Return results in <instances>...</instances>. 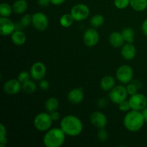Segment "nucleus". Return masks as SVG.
<instances>
[{
    "label": "nucleus",
    "mask_w": 147,
    "mask_h": 147,
    "mask_svg": "<svg viewBox=\"0 0 147 147\" xmlns=\"http://www.w3.org/2000/svg\"><path fill=\"white\" fill-rule=\"evenodd\" d=\"M74 19L70 14H64L60 18V24L64 28H68L73 24Z\"/></svg>",
    "instance_id": "a878e982"
},
{
    "label": "nucleus",
    "mask_w": 147,
    "mask_h": 147,
    "mask_svg": "<svg viewBox=\"0 0 147 147\" xmlns=\"http://www.w3.org/2000/svg\"><path fill=\"white\" fill-rule=\"evenodd\" d=\"M142 114H143L144 118V120L145 122H147V106L142 111Z\"/></svg>",
    "instance_id": "a19ab883"
},
{
    "label": "nucleus",
    "mask_w": 147,
    "mask_h": 147,
    "mask_svg": "<svg viewBox=\"0 0 147 147\" xmlns=\"http://www.w3.org/2000/svg\"><path fill=\"white\" fill-rule=\"evenodd\" d=\"M130 6L136 11H143L147 8V0H130Z\"/></svg>",
    "instance_id": "4be33fe9"
},
{
    "label": "nucleus",
    "mask_w": 147,
    "mask_h": 147,
    "mask_svg": "<svg viewBox=\"0 0 147 147\" xmlns=\"http://www.w3.org/2000/svg\"><path fill=\"white\" fill-rule=\"evenodd\" d=\"M67 98L70 103L73 104H79L84 99V93L83 89L76 88L70 90L67 95Z\"/></svg>",
    "instance_id": "2eb2a0df"
},
{
    "label": "nucleus",
    "mask_w": 147,
    "mask_h": 147,
    "mask_svg": "<svg viewBox=\"0 0 147 147\" xmlns=\"http://www.w3.org/2000/svg\"><path fill=\"white\" fill-rule=\"evenodd\" d=\"M100 40V35L96 28H89L83 34V42L86 46L92 47L96 46Z\"/></svg>",
    "instance_id": "9b49d317"
},
{
    "label": "nucleus",
    "mask_w": 147,
    "mask_h": 147,
    "mask_svg": "<svg viewBox=\"0 0 147 147\" xmlns=\"http://www.w3.org/2000/svg\"><path fill=\"white\" fill-rule=\"evenodd\" d=\"M30 73L31 75V78L33 80L40 81V80L44 79V78L45 77L47 68H46L44 63L37 61L35 62L32 65Z\"/></svg>",
    "instance_id": "9d476101"
},
{
    "label": "nucleus",
    "mask_w": 147,
    "mask_h": 147,
    "mask_svg": "<svg viewBox=\"0 0 147 147\" xmlns=\"http://www.w3.org/2000/svg\"><path fill=\"white\" fill-rule=\"evenodd\" d=\"M126 88V90H127L128 95H129V96H132V95H134L137 93L138 86H136L135 83H128Z\"/></svg>",
    "instance_id": "473e14b6"
},
{
    "label": "nucleus",
    "mask_w": 147,
    "mask_h": 147,
    "mask_svg": "<svg viewBox=\"0 0 147 147\" xmlns=\"http://www.w3.org/2000/svg\"><path fill=\"white\" fill-rule=\"evenodd\" d=\"M39 87L40 89L42 90H47L50 88V83L47 81V80H40V83H39Z\"/></svg>",
    "instance_id": "f704fd0d"
},
{
    "label": "nucleus",
    "mask_w": 147,
    "mask_h": 147,
    "mask_svg": "<svg viewBox=\"0 0 147 147\" xmlns=\"http://www.w3.org/2000/svg\"><path fill=\"white\" fill-rule=\"evenodd\" d=\"M105 19L103 15L97 14L93 15L90 20V24L93 28H98L104 24Z\"/></svg>",
    "instance_id": "393cba45"
},
{
    "label": "nucleus",
    "mask_w": 147,
    "mask_h": 147,
    "mask_svg": "<svg viewBox=\"0 0 147 147\" xmlns=\"http://www.w3.org/2000/svg\"><path fill=\"white\" fill-rule=\"evenodd\" d=\"M119 109L123 112H128L131 109L130 103L129 100H123L121 103L119 104Z\"/></svg>",
    "instance_id": "72a5a7b5"
},
{
    "label": "nucleus",
    "mask_w": 147,
    "mask_h": 147,
    "mask_svg": "<svg viewBox=\"0 0 147 147\" xmlns=\"http://www.w3.org/2000/svg\"><path fill=\"white\" fill-rule=\"evenodd\" d=\"M115 7L119 9H124L130 5V0H114Z\"/></svg>",
    "instance_id": "c85d7f7f"
},
{
    "label": "nucleus",
    "mask_w": 147,
    "mask_h": 147,
    "mask_svg": "<svg viewBox=\"0 0 147 147\" xmlns=\"http://www.w3.org/2000/svg\"><path fill=\"white\" fill-rule=\"evenodd\" d=\"M142 32H143L145 35L147 36V19H146V20L144 21V22L142 23Z\"/></svg>",
    "instance_id": "58836bf2"
},
{
    "label": "nucleus",
    "mask_w": 147,
    "mask_h": 147,
    "mask_svg": "<svg viewBox=\"0 0 147 147\" xmlns=\"http://www.w3.org/2000/svg\"><path fill=\"white\" fill-rule=\"evenodd\" d=\"M90 121L93 126L98 129L105 128L108 123V119L106 115L100 111H94L90 116Z\"/></svg>",
    "instance_id": "4468645a"
},
{
    "label": "nucleus",
    "mask_w": 147,
    "mask_h": 147,
    "mask_svg": "<svg viewBox=\"0 0 147 147\" xmlns=\"http://www.w3.org/2000/svg\"><path fill=\"white\" fill-rule=\"evenodd\" d=\"M121 34L126 42L133 43L134 41V30L130 27H126L123 29L121 31Z\"/></svg>",
    "instance_id": "b1692460"
},
{
    "label": "nucleus",
    "mask_w": 147,
    "mask_h": 147,
    "mask_svg": "<svg viewBox=\"0 0 147 147\" xmlns=\"http://www.w3.org/2000/svg\"><path fill=\"white\" fill-rule=\"evenodd\" d=\"M37 4L42 7H48L51 4V1L50 0H37Z\"/></svg>",
    "instance_id": "c9c22d12"
},
{
    "label": "nucleus",
    "mask_w": 147,
    "mask_h": 147,
    "mask_svg": "<svg viewBox=\"0 0 147 147\" xmlns=\"http://www.w3.org/2000/svg\"><path fill=\"white\" fill-rule=\"evenodd\" d=\"M37 86L34 81L29 80L28 81L22 83V90L27 94H32L37 90Z\"/></svg>",
    "instance_id": "5701e85b"
},
{
    "label": "nucleus",
    "mask_w": 147,
    "mask_h": 147,
    "mask_svg": "<svg viewBox=\"0 0 147 147\" xmlns=\"http://www.w3.org/2000/svg\"><path fill=\"white\" fill-rule=\"evenodd\" d=\"M144 118L142 112L131 110L128 111L123 119V126L129 131L137 132L142 129L144 124Z\"/></svg>",
    "instance_id": "f03ea898"
},
{
    "label": "nucleus",
    "mask_w": 147,
    "mask_h": 147,
    "mask_svg": "<svg viewBox=\"0 0 147 147\" xmlns=\"http://www.w3.org/2000/svg\"><path fill=\"white\" fill-rule=\"evenodd\" d=\"M97 136L100 142H106L109 139V133L105 129V128H102V129H99L97 134Z\"/></svg>",
    "instance_id": "c756f323"
},
{
    "label": "nucleus",
    "mask_w": 147,
    "mask_h": 147,
    "mask_svg": "<svg viewBox=\"0 0 147 147\" xmlns=\"http://www.w3.org/2000/svg\"><path fill=\"white\" fill-rule=\"evenodd\" d=\"M30 78H31L30 73L24 70V71L20 72V74H19V76H18V78H17V79H18L19 81H20V83L22 84V83H25V82L28 81L29 80H30Z\"/></svg>",
    "instance_id": "7c9ffc66"
},
{
    "label": "nucleus",
    "mask_w": 147,
    "mask_h": 147,
    "mask_svg": "<svg viewBox=\"0 0 147 147\" xmlns=\"http://www.w3.org/2000/svg\"><path fill=\"white\" fill-rule=\"evenodd\" d=\"M32 24L39 31H45L49 25V20L45 14L42 12H36L32 14Z\"/></svg>",
    "instance_id": "1a4fd4ad"
},
{
    "label": "nucleus",
    "mask_w": 147,
    "mask_h": 147,
    "mask_svg": "<svg viewBox=\"0 0 147 147\" xmlns=\"http://www.w3.org/2000/svg\"><path fill=\"white\" fill-rule=\"evenodd\" d=\"M98 106L99 108H105L107 105V100L106 98H100L98 100Z\"/></svg>",
    "instance_id": "4c0bfd02"
},
{
    "label": "nucleus",
    "mask_w": 147,
    "mask_h": 147,
    "mask_svg": "<svg viewBox=\"0 0 147 147\" xmlns=\"http://www.w3.org/2000/svg\"><path fill=\"white\" fill-rule=\"evenodd\" d=\"M131 109L142 111L147 106V98L142 93H136L131 96L129 100Z\"/></svg>",
    "instance_id": "6e6552de"
},
{
    "label": "nucleus",
    "mask_w": 147,
    "mask_h": 147,
    "mask_svg": "<svg viewBox=\"0 0 147 147\" xmlns=\"http://www.w3.org/2000/svg\"><path fill=\"white\" fill-rule=\"evenodd\" d=\"M8 142L7 138V129L3 123L0 124V146L4 147Z\"/></svg>",
    "instance_id": "cd10ccee"
},
{
    "label": "nucleus",
    "mask_w": 147,
    "mask_h": 147,
    "mask_svg": "<svg viewBox=\"0 0 147 147\" xmlns=\"http://www.w3.org/2000/svg\"><path fill=\"white\" fill-rule=\"evenodd\" d=\"M116 76L120 83L123 84H128L133 80V68L129 65H122L116 70Z\"/></svg>",
    "instance_id": "39448f33"
},
{
    "label": "nucleus",
    "mask_w": 147,
    "mask_h": 147,
    "mask_svg": "<svg viewBox=\"0 0 147 147\" xmlns=\"http://www.w3.org/2000/svg\"><path fill=\"white\" fill-rule=\"evenodd\" d=\"M60 128L67 136H77L82 133L83 125L81 120L74 115H67L62 119Z\"/></svg>",
    "instance_id": "f257e3e1"
},
{
    "label": "nucleus",
    "mask_w": 147,
    "mask_h": 147,
    "mask_svg": "<svg viewBox=\"0 0 147 147\" xmlns=\"http://www.w3.org/2000/svg\"><path fill=\"white\" fill-rule=\"evenodd\" d=\"M53 120L50 113L42 112L37 114L34 119V126L40 132H46L51 129Z\"/></svg>",
    "instance_id": "20e7f679"
},
{
    "label": "nucleus",
    "mask_w": 147,
    "mask_h": 147,
    "mask_svg": "<svg viewBox=\"0 0 147 147\" xmlns=\"http://www.w3.org/2000/svg\"><path fill=\"white\" fill-rule=\"evenodd\" d=\"M121 54L125 60H131L136 57V49L133 43L126 42V44H124L121 47Z\"/></svg>",
    "instance_id": "dca6fc26"
},
{
    "label": "nucleus",
    "mask_w": 147,
    "mask_h": 147,
    "mask_svg": "<svg viewBox=\"0 0 147 147\" xmlns=\"http://www.w3.org/2000/svg\"><path fill=\"white\" fill-rule=\"evenodd\" d=\"M128 96L126 88L123 86H115L109 91V98L111 101L113 103L119 105L123 100H126Z\"/></svg>",
    "instance_id": "0eeeda50"
},
{
    "label": "nucleus",
    "mask_w": 147,
    "mask_h": 147,
    "mask_svg": "<svg viewBox=\"0 0 147 147\" xmlns=\"http://www.w3.org/2000/svg\"><path fill=\"white\" fill-rule=\"evenodd\" d=\"M15 30V24L9 17H0V34L1 35H11Z\"/></svg>",
    "instance_id": "f8f14e48"
},
{
    "label": "nucleus",
    "mask_w": 147,
    "mask_h": 147,
    "mask_svg": "<svg viewBox=\"0 0 147 147\" xmlns=\"http://www.w3.org/2000/svg\"><path fill=\"white\" fill-rule=\"evenodd\" d=\"M70 14L73 17L75 21H83L90 15V9L86 4L80 3L72 7L70 9Z\"/></svg>",
    "instance_id": "423d86ee"
},
{
    "label": "nucleus",
    "mask_w": 147,
    "mask_h": 147,
    "mask_svg": "<svg viewBox=\"0 0 147 147\" xmlns=\"http://www.w3.org/2000/svg\"><path fill=\"white\" fill-rule=\"evenodd\" d=\"M28 8V4L26 0H16L12 4L13 12L17 14H24Z\"/></svg>",
    "instance_id": "aec40b11"
},
{
    "label": "nucleus",
    "mask_w": 147,
    "mask_h": 147,
    "mask_svg": "<svg viewBox=\"0 0 147 147\" xmlns=\"http://www.w3.org/2000/svg\"><path fill=\"white\" fill-rule=\"evenodd\" d=\"M109 41L111 45L115 48H119L122 47L125 42L124 38L121 32H113L111 33L109 37Z\"/></svg>",
    "instance_id": "f3484780"
},
{
    "label": "nucleus",
    "mask_w": 147,
    "mask_h": 147,
    "mask_svg": "<svg viewBox=\"0 0 147 147\" xmlns=\"http://www.w3.org/2000/svg\"><path fill=\"white\" fill-rule=\"evenodd\" d=\"M116 80L114 77L112 76H106L102 78L100 80V88L104 91H110L115 86Z\"/></svg>",
    "instance_id": "a211bd4d"
},
{
    "label": "nucleus",
    "mask_w": 147,
    "mask_h": 147,
    "mask_svg": "<svg viewBox=\"0 0 147 147\" xmlns=\"http://www.w3.org/2000/svg\"><path fill=\"white\" fill-rule=\"evenodd\" d=\"M50 116H51L52 119L53 120V121H58L60 119V115L58 113L57 111H53L52 113H50Z\"/></svg>",
    "instance_id": "e433bc0d"
},
{
    "label": "nucleus",
    "mask_w": 147,
    "mask_h": 147,
    "mask_svg": "<svg viewBox=\"0 0 147 147\" xmlns=\"http://www.w3.org/2000/svg\"><path fill=\"white\" fill-rule=\"evenodd\" d=\"M32 15L30 14H26L21 18L20 23L23 27H27L30 24H32Z\"/></svg>",
    "instance_id": "2f4dec72"
},
{
    "label": "nucleus",
    "mask_w": 147,
    "mask_h": 147,
    "mask_svg": "<svg viewBox=\"0 0 147 147\" xmlns=\"http://www.w3.org/2000/svg\"><path fill=\"white\" fill-rule=\"evenodd\" d=\"M66 134L61 128H53L47 131L43 137L46 147H60L64 144Z\"/></svg>",
    "instance_id": "7ed1b4c3"
},
{
    "label": "nucleus",
    "mask_w": 147,
    "mask_h": 147,
    "mask_svg": "<svg viewBox=\"0 0 147 147\" xmlns=\"http://www.w3.org/2000/svg\"><path fill=\"white\" fill-rule=\"evenodd\" d=\"M13 11L12 7L6 2L1 3L0 5V15L3 17H9Z\"/></svg>",
    "instance_id": "bb28decb"
},
{
    "label": "nucleus",
    "mask_w": 147,
    "mask_h": 147,
    "mask_svg": "<svg viewBox=\"0 0 147 147\" xmlns=\"http://www.w3.org/2000/svg\"><path fill=\"white\" fill-rule=\"evenodd\" d=\"M45 107L48 113H52L53 111H57L59 108V101L56 98L50 97L47 99L45 103Z\"/></svg>",
    "instance_id": "412c9836"
},
{
    "label": "nucleus",
    "mask_w": 147,
    "mask_h": 147,
    "mask_svg": "<svg viewBox=\"0 0 147 147\" xmlns=\"http://www.w3.org/2000/svg\"><path fill=\"white\" fill-rule=\"evenodd\" d=\"M22 83L19 81L18 79H10L5 82L3 86V90L7 95H16L22 90Z\"/></svg>",
    "instance_id": "ddd939ff"
},
{
    "label": "nucleus",
    "mask_w": 147,
    "mask_h": 147,
    "mask_svg": "<svg viewBox=\"0 0 147 147\" xmlns=\"http://www.w3.org/2000/svg\"><path fill=\"white\" fill-rule=\"evenodd\" d=\"M11 40L15 45L21 46L26 42V34L21 30H15L11 35Z\"/></svg>",
    "instance_id": "6ab92c4d"
},
{
    "label": "nucleus",
    "mask_w": 147,
    "mask_h": 147,
    "mask_svg": "<svg viewBox=\"0 0 147 147\" xmlns=\"http://www.w3.org/2000/svg\"><path fill=\"white\" fill-rule=\"evenodd\" d=\"M50 1H51V4L53 5L59 6L63 4L65 1V0H50Z\"/></svg>",
    "instance_id": "ea45409f"
}]
</instances>
